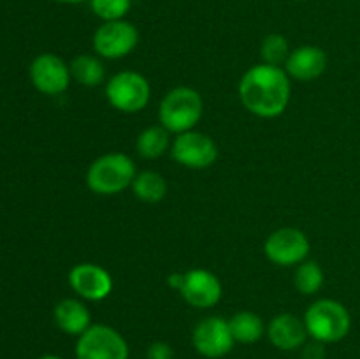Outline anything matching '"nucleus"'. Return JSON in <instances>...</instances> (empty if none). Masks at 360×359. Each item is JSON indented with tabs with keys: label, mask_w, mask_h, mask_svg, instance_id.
I'll return each instance as SVG.
<instances>
[{
	"label": "nucleus",
	"mask_w": 360,
	"mask_h": 359,
	"mask_svg": "<svg viewBox=\"0 0 360 359\" xmlns=\"http://www.w3.org/2000/svg\"><path fill=\"white\" fill-rule=\"evenodd\" d=\"M28 76L35 90L44 95H60L69 88L72 74L70 67L53 53H41L32 60Z\"/></svg>",
	"instance_id": "obj_11"
},
{
	"label": "nucleus",
	"mask_w": 360,
	"mask_h": 359,
	"mask_svg": "<svg viewBox=\"0 0 360 359\" xmlns=\"http://www.w3.org/2000/svg\"><path fill=\"white\" fill-rule=\"evenodd\" d=\"M229 326H231L232 336H234L236 344L252 345L257 344L260 338L266 334L267 327L264 324L262 317L255 312H238L229 319Z\"/></svg>",
	"instance_id": "obj_17"
},
{
	"label": "nucleus",
	"mask_w": 360,
	"mask_h": 359,
	"mask_svg": "<svg viewBox=\"0 0 360 359\" xmlns=\"http://www.w3.org/2000/svg\"><path fill=\"white\" fill-rule=\"evenodd\" d=\"M69 67L74 80L83 87H98L105 81V67L98 55H77Z\"/></svg>",
	"instance_id": "obj_19"
},
{
	"label": "nucleus",
	"mask_w": 360,
	"mask_h": 359,
	"mask_svg": "<svg viewBox=\"0 0 360 359\" xmlns=\"http://www.w3.org/2000/svg\"><path fill=\"white\" fill-rule=\"evenodd\" d=\"M204 102L197 90L176 87L164 95L158 106V122L171 134H183L195 129L202 118Z\"/></svg>",
	"instance_id": "obj_4"
},
{
	"label": "nucleus",
	"mask_w": 360,
	"mask_h": 359,
	"mask_svg": "<svg viewBox=\"0 0 360 359\" xmlns=\"http://www.w3.org/2000/svg\"><path fill=\"white\" fill-rule=\"evenodd\" d=\"M266 333L271 344L285 352L302 348L309 338L304 319H299L294 313H280L273 317L267 324Z\"/></svg>",
	"instance_id": "obj_14"
},
{
	"label": "nucleus",
	"mask_w": 360,
	"mask_h": 359,
	"mask_svg": "<svg viewBox=\"0 0 360 359\" xmlns=\"http://www.w3.org/2000/svg\"><path fill=\"white\" fill-rule=\"evenodd\" d=\"M171 155L179 165L186 169H207L217 162L218 146L214 139L199 130L178 134L171 144Z\"/></svg>",
	"instance_id": "obj_9"
},
{
	"label": "nucleus",
	"mask_w": 360,
	"mask_h": 359,
	"mask_svg": "<svg viewBox=\"0 0 360 359\" xmlns=\"http://www.w3.org/2000/svg\"><path fill=\"white\" fill-rule=\"evenodd\" d=\"M39 359H63V358H60V355H55V354H44Z\"/></svg>",
	"instance_id": "obj_27"
},
{
	"label": "nucleus",
	"mask_w": 360,
	"mask_h": 359,
	"mask_svg": "<svg viewBox=\"0 0 360 359\" xmlns=\"http://www.w3.org/2000/svg\"><path fill=\"white\" fill-rule=\"evenodd\" d=\"M179 292L190 306L207 310L220 303L224 287H221L220 278L211 273L210 270L195 267V270L183 273V284L179 287Z\"/></svg>",
	"instance_id": "obj_12"
},
{
	"label": "nucleus",
	"mask_w": 360,
	"mask_h": 359,
	"mask_svg": "<svg viewBox=\"0 0 360 359\" xmlns=\"http://www.w3.org/2000/svg\"><path fill=\"white\" fill-rule=\"evenodd\" d=\"M238 92L243 106L252 115L276 118L288 108L292 81L283 67L257 63L243 74Z\"/></svg>",
	"instance_id": "obj_1"
},
{
	"label": "nucleus",
	"mask_w": 360,
	"mask_h": 359,
	"mask_svg": "<svg viewBox=\"0 0 360 359\" xmlns=\"http://www.w3.org/2000/svg\"><path fill=\"white\" fill-rule=\"evenodd\" d=\"M132 192L143 203H160L167 196V183L160 172L141 171L132 182Z\"/></svg>",
	"instance_id": "obj_20"
},
{
	"label": "nucleus",
	"mask_w": 360,
	"mask_h": 359,
	"mask_svg": "<svg viewBox=\"0 0 360 359\" xmlns=\"http://www.w3.org/2000/svg\"><path fill=\"white\" fill-rule=\"evenodd\" d=\"M193 348L206 359H221L234 348L229 320L224 317L211 315L200 320L192 333Z\"/></svg>",
	"instance_id": "obj_10"
},
{
	"label": "nucleus",
	"mask_w": 360,
	"mask_h": 359,
	"mask_svg": "<svg viewBox=\"0 0 360 359\" xmlns=\"http://www.w3.org/2000/svg\"><path fill=\"white\" fill-rule=\"evenodd\" d=\"M304 324L311 340L320 344H338L352 329V315L343 303L336 299H316L304 313Z\"/></svg>",
	"instance_id": "obj_2"
},
{
	"label": "nucleus",
	"mask_w": 360,
	"mask_h": 359,
	"mask_svg": "<svg viewBox=\"0 0 360 359\" xmlns=\"http://www.w3.org/2000/svg\"><path fill=\"white\" fill-rule=\"evenodd\" d=\"M76 359H129L130 348L125 336L108 324H91L77 336Z\"/></svg>",
	"instance_id": "obj_6"
},
{
	"label": "nucleus",
	"mask_w": 360,
	"mask_h": 359,
	"mask_svg": "<svg viewBox=\"0 0 360 359\" xmlns=\"http://www.w3.org/2000/svg\"><path fill=\"white\" fill-rule=\"evenodd\" d=\"M302 359H326V347L320 341H306L302 345Z\"/></svg>",
	"instance_id": "obj_25"
},
{
	"label": "nucleus",
	"mask_w": 360,
	"mask_h": 359,
	"mask_svg": "<svg viewBox=\"0 0 360 359\" xmlns=\"http://www.w3.org/2000/svg\"><path fill=\"white\" fill-rule=\"evenodd\" d=\"M69 285L86 301H102L112 292L111 273L94 263H79L69 271Z\"/></svg>",
	"instance_id": "obj_13"
},
{
	"label": "nucleus",
	"mask_w": 360,
	"mask_h": 359,
	"mask_svg": "<svg viewBox=\"0 0 360 359\" xmlns=\"http://www.w3.org/2000/svg\"><path fill=\"white\" fill-rule=\"evenodd\" d=\"M55 324L62 333L81 336L91 326V313L83 301L67 298L55 306Z\"/></svg>",
	"instance_id": "obj_16"
},
{
	"label": "nucleus",
	"mask_w": 360,
	"mask_h": 359,
	"mask_svg": "<svg viewBox=\"0 0 360 359\" xmlns=\"http://www.w3.org/2000/svg\"><path fill=\"white\" fill-rule=\"evenodd\" d=\"M53 2H58V4H70V6H76V4H83L86 0H53Z\"/></svg>",
	"instance_id": "obj_26"
},
{
	"label": "nucleus",
	"mask_w": 360,
	"mask_h": 359,
	"mask_svg": "<svg viewBox=\"0 0 360 359\" xmlns=\"http://www.w3.org/2000/svg\"><path fill=\"white\" fill-rule=\"evenodd\" d=\"M294 2H306V0H294Z\"/></svg>",
	"instance_id": "obj_28"
},
{
	"label": "nucleus",
	"mask_w": 360,
	"mask_h": 359,
	"mask_svg": "<svg viewBox=\"0 0 360 359\" xmlns=\"http://www.w3.org/2000/svg\"><path fill=\"white\" fill-rule=\"evenodd\" d=\"M283 69L287 70L290 80L313 81L326 73L327 55L319 46H299L292 49Z\"/></svg>",
	"instance_id": "obj_15"
},
{
	"label": "nucleus",
	"mask_w": 360,
	"mask_h": 359,
	"mask_svg": "<svg viewBox=\"0 0 360 359\" xmlns=\"http://www.w3.org/2000/svg\"><path fill=\"white\" fill-rule=\"evenodd\" d=\"M146 359H174V351L165 341H153L148 347Z\"/></svg>",
	"instance_id": "obj_24"
},
{
	"label": "nucleus",
	"mask_w": 360,
	"mask_h": 359,
	"mask_svg": "<svg viewBox=\"0 0 360 359\" xmlns=\"http://www.w3.org/2000/svg\"><path fill=\"white\" fill-rule=\"evenodd\" d=\"M91 44L101 58H125L139 44V30L127 20L102 21L101 27L95 30Z\"/></svg>",
	"instance_id": "obj_7"
},
{
	"label": "nucleus",
	"mask_w": 360,
	"mask_h": 359,
	"mask_svg": "<svg viewBox=\"0 0 360 359\" xmlns=\"http://www.w3.org/2000/svg\"><path fill=\"white\" fill-rule=\"evenodd\" d=\"M290 51L287 37L281 34H269L264 37L260 44V58H262V63H267V65L281 67V63L285 65Z\"/></svg>",
	"instance_id": "obj_22"
},
{
	"label": "nucleus",
	"mask_w": 360,
	"mask_h": 359,
	"mask_svg": "<svg viewBox=\"0 0 360 359\" xmlns=\"http://www.w3.org/2000/svg\"><path fill=\"white\" fill-rule=\"evenodd\" d=\"M311 245L301 229L281 227L271 232L264 243V253L273 264L281 267L299 266L308 259Z\"/></svg>",
	"instance_id": "obj_8"
},
{
	"label": "nucleus",
	"mask_w": 360,
	"mask_h": 359,
	"mask_svg": "<svg viewBox=\"0 0 360 359\" xmlns=\"http://www.w3.org/2000/svg\"><path fill=\"white\" fill-rule=\"evenodd\" d=\"M136 175V164L129 155L111 151L91 162L86 171V185L98 196H116L132 187Z\"/></svg>",
	"instance_id": "obj_3"
},
{
	"label": "nucleus",
	"mask_w": 360,
	"mask_h": 359,
	"mask_svg": "<svg viewBox=\"0 0 360 359\" xmlns=\"http://www.w3.org/2000/svg\"><path fill=\"white\" fill-rule=\"evenodd\" d=\"M323 270L320 267V264L316 260L306 259L304 263H301L295 270L294 284L301 294L304 296H313L323 287Z\"/></svg>",
	"instance_id": "obj_21"
},
{
	"label": "nucleus",
	"mask_w": 360,
	"mask_h": 359,
	"mask_svg": "<svg viewBox=\"0 0 360 359\" xmlns=\"http://www.w3.org/2000/svg\"><path fill=\"white\" fill-rule=\"evenodd\" d=\"M171 132L162 125H151L144 129L136 139V150L143 158L153 160L162 157L171 148Z\"/></svg>",
	"instance_id": "obj_18"
},
{
	"label": "nucleus",
	"mask_w": 360,
	"mask_h": 359,
	"mask_svg": "<svg viewBox=\"0 0 360 359\" xmlns=\"http://www.w3.org/2000/svg\"><path fill=\"white\" fill-rule=\"evenodd\" d=\"M91 11L102 21L125 20L132 7V0H88Z\"/></svg>",
	"instance_id": "obj_23"
},
{
	"label": "nucleus",
	"mask_w": 360,
	"mask_h": 359,
	"mask_svg": "<svg viewBox=\"0 0 360 359\" xmlns=\"http://www.w3.org/2000/svg\"><path fill=\"white\" fill-rule=\"evenodd\" d=\"M151 87L143 74L136 70H120L105 83V99L122 113H139L148 106Z\"/></svg>",
	"instance_id": "obj_5"
}]
</instances>
